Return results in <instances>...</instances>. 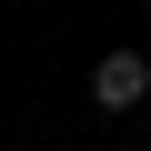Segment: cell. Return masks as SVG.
Here are the masks:
<instances>
[{
    "instance_id": "6da1fadb",
    "label": "cell",
    "mask_w": 151,
    "mask_h": 151,
    "mask_svg": "<svg viewBox=\"0 0 151 151\" xmlns=\"http://www.w3.org/2000/svg\"><path fill=\"white\" fill-rule=\"evenodd\" d=\"M91 101H101V111H141V101H151V60H141V50H101V60H91Z\"/></svg>"
}]
</instances>
